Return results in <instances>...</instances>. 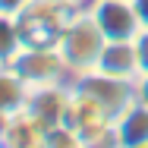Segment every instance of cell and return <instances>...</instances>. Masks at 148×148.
<instances>
[{"label":"cell","instance_id":"obj_2","mask_svg":"<svg viewBox=\"0 0 148 148\" xmlns=\"http://www.w3.org/2000/svg\"><path fill=\"white\" fill-rule=\"evenodd\" d=\"M85 10L91 13L107 41H132L142 32V19L132 0H88Z\"/></svg>","mask_w":148,"mask_h":148},{"label":"cell","instance_id":"obj_4","mask_svg":"<svg viewBox=\"0 0 148 148\" xmlns=\"http://www.w3.org/2000/svg\"><path fill=\"white\" fill-rule=\"evenodd\" d=\"M95 69H101V73H107V76H117V79H129V82H136L139 73H142V69H139L136 44H132V41H107Z\"/></svg>","mask_w":148,"mask_h":148},{"label":"cell","instance_id":"obj_5","mask_svg":"<svg viewBox=\"0 0 148 148\" xmlns=\"http://www.w3.org/2000/svg\"><path fill=\"white\" fill-rule=\"evenodd\" d=\"M132 44H136V54H139V69L148 73V25H142V32L132 38ZM139 73V76H142Z\"/></svg>","mask_w":148,"mask_h":148},{"label":"cell","instance_id":"obj_3","mask_svg":"<svg viewBox=\"0 0 148 148\" xmlns=\"http://www.w3.org/2000/svg\"><path fill=\"white\" fill-rule=\"evenodd\" d=\"M114 145L123 148H148V104L132 101L126 110L114 117Z\"/></svg>","mask_w":148,"mask_h":148},{"label":"cell","instance_id":"obj_7","mask_svg":"<svg viewBox=\"0 0 148 148\" xmlns=\"http://www.w3.org/2000/svg\"><path fill=\"white\" fill-rule=\"evenodd\" d=\"M132 3H136V13L142 19V25H148V0H132Z\"/></svg>","mask_w":148,"mask_h":148},{"label":"cell","instance_id":"obj_6","mask_svg":"<svg viewBox=\"0 0 148 148\" xmlns=\"http://www.w3.org/2000/svg\"><path fill=\"white\" fill-rule=\"evenodd\" d=\"M136 98L148 104V73H142V76L136 79Z\"/></svg>","mask_w":148,"mask_h":148},{"label":"cell","instance_id":"obj_1","mask_svg":"<svg viewBox=\"0 0 148 148\" xmlns=\"http://www.w3.org/2000/svg\"><path fill=\"white\" fill-rule=\"evenodd\" d=\"M104 44H107L104 32L98 29V22L91 19V13L82 6V10L73 16V22L66 25L57 51H60V57H63V63L69 66V73L79 76V73H88V69L98 66Z\"/></svg>","mask_w":148,"mask_h":148}]
</instances>
